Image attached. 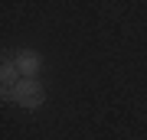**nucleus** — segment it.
<instances>
[{
    "label": "nucleus",
    "instance_id": "f257e3e1",
    "mask_svg": "<svg viewBox=\"0 0 147 140\" xmlns=\"http://www.w3.org/2000/svg\"><path fill=\"white\" fill-rule=\"evenodd\" d=\"M13 104H20V108H39L42 101H46V88L39 85V78H20V82L10 88L7 94Z\"/></svg>",
    "mask_w": 147,
    "mask_h": 140
},
{
    "label": "nucleus",
    "instance_id": "f03ea898",
    "mask_svg": "<svg viewBox=\"0 0 147 140\" xmlns=\"http://www.w3.org/2000/svg\"><path fill=\"white\" fill-rule=\"evenodd\" d=\"M13 65L20 68L23 78H36L39 68H42V56H39L36 49H20V52L13 56Z\"/></svg>",
    "mask_w": 147,
    "mask_h": 140
},
{
    "label": "nucleus",
    "instance_id": "7ed1b4c3",
    "mask_svg": "<svg viewBox=\"0 0 147 140\" xmlns=\"http://www.w3.org/2000/svg\"><path fill=\"white\" fill-rule=\"evenodd\" d=\"M20 78H23V75H20V68H16L13 62H7V59H3V65H0V91H3V98L10 94V88L20 82Z\"/></svg>",
    "mask_w": 147,
    "mask_h": 140
}]
</instances>
